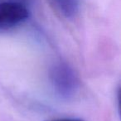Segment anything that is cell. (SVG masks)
I'll return each instance as SVG.
<instances>
[{"instance_id":"1","label":"cell","mask_w":121,"mask_h":121,"mask_svg":"<svg viewBox=\"0 0 121 121\" xmlns=\"http://www.w3.org/2000/svg\"><path fill=\"white\" fill-rule=\"evenodd\" d=\"M51 82L61 99H69L76 94L79 81L73 70L65 63H58L51 70Z\"/></svg>"},{"instance_id":"2","label":"cell","mask_w":121,"mask_h":121,"mask_svg":"<svg viewBox=\"0 0 121 121\" xmlns=\"http://www.w3.org/2000/svg\"><path fill=\"white\" fill-rule=\"evenodd\" d=\"M29 17V10L23 3L0 1V32L17 27Z\"/></svg>"},{"instance_id":"3","label":"cell","mask_w":121,"mask_h":121,"mask_svg":"<svg viewBox=\"0 0 121 121\" xmlns=\"http://www.w3.org/2000/svg\"><path fill=\"white\" fill-rule=\"evenodd\" d=\"M56 13L66 19H73L80 11V0H48Z\"/></svg>"},{"instance_id":"4","label":"cell","mask_w":121,"mask_h":121,"mask_svg":"<svg viewBox=\"0 0 121 121\" xmlns=\"http://www.w3.org/2000/svg\"><path fill=\"white\" fill-rule=\"evenodd\" d=\"M47 121H85L81 119H52V120Z\"/></svg>"}]
</instances>
